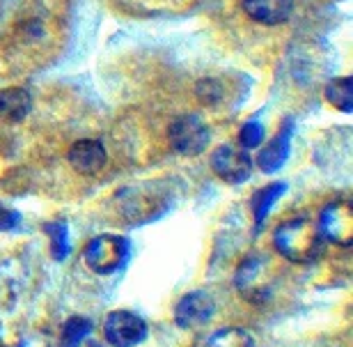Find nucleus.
<instances>
[{
    "label": "nucleus",
    "instance_id": "nucleus-4",
    "mask_svg": "<svg viewBox=\"0 0 353 347\" xmlns=\"http://www.w3.org/2000/svg\"><path fill=\"white\" fill-rule=\"evenodd\" d=\"M319 232L328 242H333L342 249L353 244V205L349 200H333L321 209L319 216Z\"/></svg>",
    "mask_w": 353,
    "mask_h": 347
},
{
    "label": "nucleus",
    "instance_id": "nucleus-18",
    "mask_svg": "<svg viewBox=\"0 0 353 347\" xmlns=\"http://www.w3.org/2000/svg\"><path fill=\"white\" fill-rule=\"evenodd\" d=\"M195 95L202 104H216V102H221L223 88H221V83L214 81V79H202L200 83H197Z\"/></svg>",
    "mask_w": 353,
    "mask_h": 347
},
{
    "label": "nucleus",
    "instance_id": "nucleus-10",
    "mask_svg": "<svg viewBox=\"0 0 353 347\" xmlns=\"http://www.w3.org/2000/svg\"><path fill=\"white\" fill-rule=\"evenodd\" d=\"M243 12L262 26H280L292 19L294 0H243Z\"/></svg>",
    "mask_w": 353,
    "mask_h": 347
},
{
    "label": "nucleus",
    "instance_id": "nucleus-8",
    "mask_svg": "<svg viewBox=\"0 0 353 347\" xmlns=\"http://www.w3.org/2000/svg\"><path fill=\"white\" fill-rule=\"evenodd\" d=\"M294 129H296V124H294V120L292 118H287L285 120V124L280 126V131L275 133V138L268 143L262 152H259V157H257V164L259 168H262L264 173H275V171H280L282 166H285V161L289 157V152H292V136H294Z\"/></svg>",
    "mask_w": 353,
    "mask_h": 347
},
{
    "label": "nucleus",
    "instance_id": "nucleus-7",
    "mask_svg": "<svg viewBox=\"0 0 353 347\" xmlns=\"http://www.w3.org/2000/svg\"><path fill=\"white\" fill-rule=\"evenodd\" d=\"M214 310H216L214 299H211L209 294L190 292V294L183 297L179 303H176L174 320L183 329H195V327H202L207 320H211Z\"/></svg>",
    "mask_w": 353,
    "mask_h": 347
},
{
    "label": "nucleus",
    "instance_id": "nucleus-11",
    "mask_svg": "<svg viewBox=\"0 0 353 347\" xmlns=\"http://www.w3.org/2000/svg\"><path fill=\"white\" fill-rule=\"evenodd\" d=\"M32 111V97L26 88L0 90V120L7 122H23Z\"/></svg>",
    "mask_w": 353,
    "mask_h": 347
},
{
    "label": "nucleus",
    "instance_id": "nucleus-17",
    "mask_svg": "<svg viewBox=\"0 0 353 347\" xmlns=\"http://www.w3.org/2000/svg\"><path fill=\"white\" fill-rule=\"evenodd\" d=\"M239 140H241V145L245 150H252V147L262 145L264 140V126L257 122V120H248V122L243 124L241 133H239Z\"/></svg>",
    "mask_w": 353,
    "mask_h": 347
},
{
    "label": "nucleus",
    "instance_id": "nucleus-12",
    "mask_svg": "<svg viewBox=\"0 0 353 347\" xmlns=\"http://www.w3.org/2000/svg\"><path fill=\"white\" fill-rule=\"evenodd\" d=\"M287 191V184L285 182H273L268 187L259 189L255 198H252V212H255V228L259 230L266 221L268 212L275 205V200H280V196Z\"/></svg>",
    "mask_w": 353,
    "mask_h": 347
},
{
    "label": "nucleus",
    "instance_id": "nucleus-13",
    "mask_svg": "<svg viewBox=\"0 0 353 347\" xmlns=\"http://www.w3.org/2000/svg\"><path fill=\"white\" fill-rule=\"evenodd\" d=\"M326 99L342 113H353V79L351 76H342V79L330 81L326 86Z\"/></svg>",
    "mask_w": 353,
    "mask_h": 347
},
{
    "label": "nucleus",
    "instance_id": "nucleus-14",
    "mask_svg": "<svg viewBox=\"0 0 353 347\" xmlns=\"http://www.w3.org/2000/svg\"><path fill=\"white\" fill-rule=\"evenodd\" d=\"M207 347H255V338L245 329L228 327V329L216 331V334L209 338Z\"/></svg>",
    "mask_w": 353,
    "mask_h": 347
},
{
    "label": "nucleus",
    "instance_id": "nucleus-9",
    "mask_svg": "<svg viewBox=\"0 0 353 347\" xmlns=\"http://www.w3.org/2000/svg\"><path fill=\"white\" fill-rule=\"evenodd\" d=\"M67 157L74 171H79L81 175H97L99 171H103L105 161H108L105 147L99 143V140H92V138L74 143Z\"/></svg>",
    "mask_w": 353,
    "mask_h": 347
},
{
    "label": "nucleus",
    "instance_id": "nucleus-19",
    "mask_svg": "<svg viewBox=\"0 0 353 347\" xmlns=\"http://www.w3.org/2000/svg\"><path fill=\"white\" fill-rule=\"evenodd\" d=\"M21 223V216L14 209H7L5 205H0V232L14 230Z\"/></svg>",
    "mask_w": 353,
    "mask_h": 347
},
{
    "label": "nucleus",
    "instance_id": "nucleus-1",
    "mask_svg": "<svg viewBox=\"0 0 353 347\" xmlns=\"http://www.w3.org/2000/svg\"><path fill=\"white\" fill-rule=\"evenodd\" d=\"M275 249L287 260L299 262V265L316 260L323 251V237L319 232V225L310 221V218H292V221L278 225V230H275Z\"/></svg>",
    "mask_w": 353,
    "mask_h": 347
},
{
    "label": "nucleus",
    "instance_id": "nucleus-6",
    "mask_svg": "<svg viewBox=\"0 0 353 347\" xmlns=\"http://www.w3.org/2000/svg\"><path fill=\"white\" fill-rule=\"evenodd\" d=\"M103 336L112 347H133L147 338V324L129 310H115L105 317Z\"/></svg>",
    "mask_w": 353,
    "mask_h": 347
},
{
    "label": "nucleus",
    "instance_id": "nucleus-16",
    "mask_svg": "<svg viewBox=\"0 0 353 347\" xmlns=\"http://www.w3.org/2000/svg\"><path fill=\"white\" fill-rule=\"evenodd\" d=\"M51 237V251L55 260H65L69 256V230L65 221H53L44 225Z\"/></svg>",
    "mask_w": 353,
    "mask_h": 347
},
{
    "label": "nucleus",
    "instance_id": "nucleus-3",
    "mask_svg": "<svg viewBox=\"0 0 353 347\" xmlns=\"http://www.w3.org/2000/svg\"><path fill=\"white\" fill-rule=\"evenodd\" d=\"M168 136H170L172 150L183 157H197L209 145V129L197 115H181L172 120Z\"/></svg>",
    "mask_w": 353,
    "mask_h": 347
},
{
    "label": "nucleus",
    "instance_id": "nucleus-5",
    "mask_svg": "<svg viewBox=\"0 0 353 347\" xmlns=\"http://www.w3.org/2000/svg\"><path fill=\"white\" fill-rule=\"evenodd\" d=\"M211 168L228 184L248 182L252 175V159L236 145H221L211 152Z\"/></svg>",
    "mask_w": 353,
    "mask_h": 347
},
{
    "label": "nucleus",
    "instance_id": "nucleus-15",
    "mask_svg": "<svg viewBox=\"0 0 353 347\" xmlns=\"http://www.w3.org/2000/svg\"><path fill=\"white\" fill-rule=\"evenodd\" d=\"M92 334V322L85 317H72L62 329V347H81Z\"/></svg>",
    "mask_w": 353,
    "mask_h": 347
},
{
    "label": "nucleus",
    "instance_id": "nucleus-2",
    "mask_svg": "<svg viewBox=\"0 0 353 347\" xmlns=\"http://www.w3.org/2000/svg\"><path fill=\"white\" fill-rule=\"evenodd\" d=\"M131 244L119 235H99L85 249V262L97 274H115L129 262Z\"/></svg>",
    "mask_w": 353,
    "mask_h": 347
}]
</instances>
